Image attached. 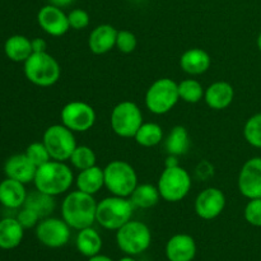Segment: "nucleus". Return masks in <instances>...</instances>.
Wrapping results in <instances>:
<instances>
[{
  "label": "nucleus",
  "mask_w": 261,
  "mask_h": 261,
  "mask_svg": "<svg viewBox=\"0 0 261 261\" xmlns=\"http://www.w3.org/2000/svg\"><path fill=\"white\" fill-rule=\"evenodd\" d=\"M102 237L97 229L93 227L79 229L75 239V247L83 256L92 257L97 254H101Z\"/></svg>",
  "instance_id": "nucleus-25"
},
{
  "label": "nucleus",
  "mask_w": 261,
  "mask_h": 261,
  "mask_svg": "<svg viewBox=\"0 0 261 261\" xmlns=\"http://www.w3.org/2000/svg\"><path fill=\"white\" fill-rule=\"evenodd\" d=\"M37 23L43 32L53 37H61L70 30L68 14L53 4L45 5L38 10Z\"/></svg>",
  "instance_id": "nucleus-15"
},
{
  "label": "nucleus",
  "mask_w": 261,
  "mask_h": 261,
  "mask_svg": "<svg viewBox=\"0 0 261 261\" xmlns=\"http://www.w3.org/2000/svg\"><path fill=\"white\" fill-rule=\"evenodd\" d=\"M36 171H37V167L28 160L24 153L10 155L4 163L5 176L15 181H19L24 185L33 182Z\"/></svg>",
  "instance_id": "nucleus-17"
},
{
  "label": "nucleus",
  "mask_w": 261,
  "mask_h": 261,
  "mask_svg": "<svg viewBox=\"0 0 261 261\" xmlns=\"http://www.w3.org/2000/svg\"><path fill=\"white\" fill-rule=\"evenodd\" d=\"M133 205L140 209H150L160 203L161 194L157 185L152 184H138L135 190L129 196Z\"/></svg>",
  "instance_id": "nucleus-27"
},
{
  "label": "nucleus",
  "mask_w": 261,
  "mask_h": 261,
  "mask_svg": "<svg viewBox=\"0 0 261 261\" xmlns=\"http://www.w3.org/2000/svg\"><path fill=\"white\" fill-rule=\"evenodd\" d=\"M177 166H180L177 155L168 154L167 158H166V161H165V167H177Z\"/></svg>",
  "instance_id": "nucleus-40"
},
{
  "label": "nucleus",
  "mask_w": 261,
  "mask_h": 261,
  "mask_svg": "<svg viewBox=\"0 0 261 261\" xmlns=\"http://www.w3.org/2000/svg\"><path fill=\"white\" fill-rule=\"evenodd\" d=\"M23 206H27V208L35 211L40 216L41 219L46 218V217H50V214L55 211V196L47 195V194L35 190L28 194Z\"/></svg>",
  "instance_id": "nucleus-28"
},
{
  "label": "nucleus",
  "mask_w": 261,
  "mask_h": 261,
  "mask_svg": "<svg viewBox=\"0 0 261 261\" xmlns=\"http://www.w3.org/2000/svg\"><path fill=\"white\" fill-rule=\"evenodd\" d=\"M97 204L94 195L81 190L69 191L61 203V218L76 231L92 227L96 222Z\"/></svg>",
  "instance_id": "nucleus-1"
},
{
  "label": "nucleus",
  "mask_w": 261,
  "mask_h": 261,
  "mask_svg": "<svg viewBox=\"0 0 261 261\" xmlns=\"http://www.w3.org/2000/svg\"><path fill=\"white\" fill-rule=\"evenodd\" d=\"M117 261H137V259H135L134 256H130V255H126V256L121 257V259L117 260Z\"/></svg>",
  "instance_id": "nucleus-42"
},
{
  "label": "nucleus",
  "mask_w": 261,
  "mask_h": 261,
  "mask_svg": "<svg viewBox=\"0 0 261 261\" xmlns=\"http://www.w3.org/2000/svg\"><path fill=\"white\" fill-rule=\"evenodd\" d=\"M180 101L178 83L171 78H160L153 82L145 92V107L153 115H166Z\"/></svg>",
  "instance_id": "nucleus-6"
},
{
  "label": "nucleus",
  "mask_w": 261,
  "mask_h": 261,
  "mask_svg": "<svg viewBox=\"0 0 261 261\" xmlns=\"http://www.w3.org/2000/svg\"><path fill=\"white\" fill-rule=\"evenodd\" d=\"M74 182H75L76 190L96 195L98 191H101L102 188H105L103 168L96 165L93 167L79 171Z\"/></svg>",
  "instance_id": "nucleus-23"
},
{
  "label": "nucleus",
  "mask_w": 261,
  "mask_h": 261,
  "mask_svg": "<svg viewBox=\"0 0 261 261\" xmlns=\"http://www.w3.org/2000/svg\"><path fill=\"white\" fill-rule=\"evenodd\" d=\"M135 142L144 148H152L163 140V129L157 122H143L134 137Z\"/></svg>",
  "instance_id": "nucleus-29"
},
{
  "label": "nucleus",
  "mask_w": 261,
  "mask_h": 261,
  "mask_svg": "<svg viewBox=\"0 0 261 261\" xmlns=\"http://www.w3.org/2000/svg\"><path fill=\"white\" fill-rule=\"evenodd\" d=\"M31 42H32L33 53H46L47 51V42L43 38H33L31 40Z\"/></svg>",
  "instance_id": "nucleus-38"
},
{
  "label": "nucleus",
  "mask_w": 261,
  "mask_h": 261,
  "mask_svg": "<svg viewBox=\"0 0 261 261\" xmlns=\"http://www.w3.org/2000/svg\"><path fill=\"white\" fill-rule=\"evenodd\" d=\"M234 99V89L231 83L223 81H218L212 83L205 88L204 101L206 106L216 111L226 110L232 105Z\"/></svg>",
  "instance_id": "nucleus-19"
},
{
  "label": "nucleus",
  "mask_w": 261,
  "mask_h": 261,
  "mask_svg": "<svg viewBox=\"0 0 261 261\" xmlns=\"http://www.w3.org/2000/svg\"><path fill=\"white\" fill-rule=\"evenodd\" d=\"M138 46V38L132 31L121 30L117 32L116 47L122 54L134 53Z\"/></svg>",
  "instance_id": "nucleus-34"
},
{
  "label": "nucleus",
  "mask_w": 261,
  "mask_h": 261,
  "mask_svg": "<svg viewBox=\"0 0 261 261\" xmlns=\"http://www.w3.org/2000/svg\"><path fill=\"white\" fill-rule=\"evenodd\" d=\"M69 162L75 170L82 171L96 166L97 155L94 150L88 145H76V148L69 158Z\"/></svg>",
  "instance_id": "nucleus-31"
},
{
  "label": "nucleus",
  "mask_w": 261,
  "mask_h": 261,
  "mask_svg": "<svg viewBox=\"0 0 261 261\" xmlns=\"http://www.w3.org/2000/svg\"><path fill=\"white\" fill-rule=\"evenodd\" d=\"M256 45H257V48H259V51H260V53H261V32L259 33V36H257Z\"/></svg>",
  "instance_id": "nucleus-43"
},
{
  "label": "nucleus",
  "mask_w": 261,
  "mask_h": 261,
  "mask_svg": "<svg viewBox=\"0 0 261 261\" xmlns=\"http://www.w3.org/2000/svg\"><path fill=\"white\" fill-rule=\"evenodd\" d=\"M74 173L66 162L48 161L45 165L37 167L35 184L36 190L51 196H59L66 194L74 184Z\"/></svg>",
  "instance_id": "nucleus-2"
},
{
  "label": "nucleus",
  "mask_w": 261,
  "mask_h": 261,
  "mask_svg": "<svg viewBox=\"0 0 261 261\" xmlns=\"http://www.w3.org/2000/svg\"><path fill=\"white\" fill-rule=\"evenodd\" d=\"M195 213L204 221H213L223 213L226 208V195L218 188H206L195 199Z\"/></svg>",
  "instance_id": "nucleus-13"
},
{
  "label": "nucleus",
  "mask_w": 261,
  "mask_h": 261,
  "mask_svg": "<svg viewBox=\"0 0 261 261\" xmlns=\"http://www.w3.org/2000/svg\"><path fill=\"white\" fill-rule=\"evenodd\" d=\"M237 186L241 195L249 200L261 198V157H252L244 163Z\"/></svg>",
  "instance_id": "nucleus-14"
},
{
  "label": "nucleus",
  "mask_w": 261,
  "mask_h": 261,
  "mask_svg": "<svg viewBox=\"0 0 261 261\" xmlns=\"http://www.w3.org/2000/svg\"><path fill=\"white\" fill-rule=\"evenodd\" d=\"M244 137L251 147L261 149V112L252 115L245 122Z\"/></svg>",
  "instance_id": "nucleus-32"
},
{
  "label": "nucleus",
  "mask_w": 261,
  "mask_h": 261,
  "mask_svg": "<svg viewBox=\"0 0 261 261\" xmlns=\"http://www.w3.org/2000/svg\"><path fill=\"white\" fill-rule=\"evenodd\" d=\"M74 2H75V0H48V4H53L55 5V7L64 9V8L66 7H70Z\"/></svg>",
  "instance_id": "nucleus-39"
},
{
  "label": "nucleus",
  "mask_w": 261,
  "mask_h": 261,
  "mask_svg": "<svg viewBox=\"0 0 261 261\" xmlns=\"http://www.w3.org/2000/svg\"><path fill=\"white\" fill-rule=\"evenodd\" d=\"M116 244L125 255L137 256L149 249L152 232L145 223L132 219L116 231Z\"/></svg>",
  "instance_id": "nucleus-8"
},
{
  "label": "nucleus",
  "mask_w": 261,
  "mask_h": 261,
  "mask_svg": "<svg viewBox=\"0 0 261 261\" xmlns=\"http://www.w3.org/2000/svg\"><path fill=\"white\" fill-rule=\"evenodd\" d=\"M211 65V55L203 48H189L180 58L181 70L185 71L189 75H201L209 70Z\"/></svg>",
  "instance_id": "nucleus-20"
},
{
  "label": "nucleus",
  "mask_w": 261,
  "mask_h": 261,
  "mask_svg": "<svg viewBox=\"0 0 261 261\" xmlns=\"http://www.w3.org/2000/svg\"><path fill=\"white\" fill-rule=\"evenodd\" d=\"M24 154L27 155L28 160L36 166V167H40V166L45 165L48 161H51L50 153H48L47 148L45 147L42 142H35L31 143L24 150Z\"/></svg>",
  "instance_id": "nucleus-33"
},
{
  "label": "nucleus",
  "mask_w": 261,
  "mask_h": 261,
  "mask_svg": "<svg viewBox=\"0 0 261 261\" xmlns=\"http://www.w3.org/2000/svg\"><path fill=\"white\" fill-rule=\"evenodd\" d=\"M87 261H114V260H112L110 256H107V255L97 254V255H94V256L88 257V260Z\"/></svg>",
  "instance_id": "nucleus-41"
},
{
  "label": "nucleus",
  "mask_w": 261,
  "mask_h": 261,
  "mask_svg": "<svg viewBox=\"0 0 261 261\" xmlns=\"http://www.w3.org/2000/svg\"><path fill=\"white\" fill-rule=\"evenodd\" d=\"M143 122L142 110L132 101L119 102L110 115L112 132L120 138H134Z\"/></svg>",
  "instance_id": "nucleus-9"
},
{
  "label": "nucleus",
  "mask_w": 261,
  "mask_h": 261,
  "mask_svg": "<svg viewBox=\"0 0 261 261\" xmlns=\"http://www.w3.org/2000/svg\"><path fill=\"white\" fill-rule=\"evenodd\" d=\"M204 93H205V88L196 79L188 78L178 83L180 99L186 103H199L201 99H204Z\"/></svg>",
  "instance_id": "nucleus-30"
},
{
  "label": "nucleus",
  "mask_w": 261,
  "mask_h": 261,
  "mask_svg": "<svg viewBox=\"0 0 261 261\" xmlns=\"http://www.w3.org/2000/svg\"><path fill=\"white\" fill-rule=\"evenodd\" d=\"M4 54L10 61L24 63L33 54L32 42L23 35H13L4 43Z\"/></svg>",
  "instance_id": "nucleus-24"
},
{
  "label": "nucleus",
  "mask_w": 261,
  "mask_h": 261,
  "mask_svg": "<svg viewBox=\"0 0 261 261\" xmlns=\"http://www.w3.org/2000/svg\"><path fill=\"white\" fill-rule=\"evenodd\" d=\"M165 148L168 154L177 155V157L186 154L190 148V134L188 129L182 125L173 126L166 138Z\"/></svg>",
  "instance_id": "nucleus-26"
},
{
  "label": "nucleus",
  "mask_w": 261,
  "mask_h": 261,
  "mask_svg": "<svg viewBox=\"0 0 261 261\" xmlns=\"http://www.w3.org/2000/svg\"><path fill=\"white\" fill-rule=\"evenodd\" d=\"M105 188L111 195L129 198L138 186V175L135 168L126 161L115 160L103 168Z\"/></svg>",
  "instance_id": "nucleus-5"
},
{
  "label": "nucleus",
  "mask_w": 261,
  "mask_h": 261,
  "mask_svg": "<svg viewBox=\"0 0 261 261\" xmlns=\"http://www.w3.org/2000/svg\"><path fill=\"white\" fill-rule=\"evenodd\" d=\"M23 71L28 82L41 88L55 86L61 75L60 64L47 51L33 53L23 63Z\"/></svg>",
  "instance_id": "nucleus-3"
},
{
  "label": "nucleus",
  "mask_w": 261,
  "mask_h": 261,
  "mask_svg": "<svg viewBox=\"0 0 261 261\" xmlns=\"http://www.w3.org/2000/svg\"><path fill=\"white\" fill-rule=\"evenodd\" d=\"M119 31L111 24H99L92 30L88 37V47L94 55H105L116 47V37Z\"/></svg>",
  "instance_id": "nucleus-18"
},
{
  "label": "nucleus",
  "mask_w": 261,
  "mask_h": 261,
  "mask_svg": "<svg viewBox=\"0 0 261 261\" xmlns=\"http://www.w3.org/2000/svg\"><path fill=\"white\" fill-rule=\"evenodd\" d=\"M244 217L249 224L261 227V198L250 199L244 211Z\"/></svg>",
  "instance_id": "nucleus-36"
},
{
  "label": "nucleus",
  "mask_w": 261,
  "mask_h": 261,
  "mask_svg": "<svg viewBox=\"0 0 261 261\" xmlns=\"http://www.w3.org/2000/svg\"><path fill=\"white\" fill-rule=\"evenodd\" d=\"M24 237V228L17 218L7 217L0 219V249L13 250L19 246Z\"/></svg>",
  "instance_id": "nucleus-22"
},
{
  "label": "nucleus",
  "mask_w": 261,
  "mask_h": 261,
  "mask_svg": "<svg viewBox=\"0 0 261 261\" xmlns=\"http://www.w3.org/2000/svg\"><path fill=\"white\" fill-rule=\"evenodd\" d=\"M42 143L47 148L51 160L66 162L76 148L74 133L63 124H54L45 130Z\"/></svg>",
  "instance_id": "nucleus-10"
},
{
  "label": "nucleus",
  "mask_w": 261,
  "mask_h": 261,
  "mask_svg": "<svg viewBox=\"0 0 261 261\" xmlns=\"http://www.w3.org/2000/svg\"><path fill=\"white\" fill-rule=\"evenodd\" d=\"M15 218L18 219V222L20 223V226H22L24 229L36 228V226L38 224V222L41 221L40 216H38L35 211L27 208V206H22V208L19 209V212H18V214Z\"/></svg>",
  "instance_id": "nucleus-37"
},
{
  "label": "nucleus",
  "mask_w": 261,
  "mask_h": 261,
  "mask_svg": "<svg viewBox=\"0 0 261 261\" xmlns=\"http://www.w3.org/2000/svg\"><path fill=\"white\" fill-rule=\"evenodd\" d=\"M68 20L71 30L82 31L88 27L89 23H91V17H89L87 10L75 8V9H71L68 13Z\"/></svg>",
  "instance_id": "nucleus-35"
},
{
  "label": "nucleus",
  "mask_w": 261,
  "mask_h": 261,
  "mask_svg": "<svg viewBox=\"0 0 261 261\" xmlns=\"http://www.w3.org/2000/svg\"><path fill=\"white\" fill-rule=\"evenodd\" d=\"M191 186V175L181 166L165 167L157 182L161 198L168 203H178L184 200L190 193Z\"/></svg>",
  "instance_id": "nucleus-7"
},
{
  "label": "nucleus",
  "mask_w": 261,
  "mask_h": 261,
  "mask_svg": "<svg viewBox=\"0 0 261 261\" xmlns=\"http://www.w3.org/2000/svg\"><path fill=\"white\" fill-rule=\"evenodd\" d=\"M61 124L73 133H86L94 126L97 120L96 111L84 101H70L61 109Z\"/></svg>",
  "instance_id": "nucleus-11"
},
{
  "label": "nucleus",
  "mask_w": 261,
  "mask_h": 261,
  "mask_svg": "<svg viewBox=\"0 0 261 261\" xmlns=\"http://www.w3.org/2000/svg\"><path fill=\"white\" fill-rule=\"evenodd\" d=\"M135 206L129 198L111 195L97 204L96 222L105 229L117 231L132 221Z\"/></svg>",
  "instance_id": "nucleus-4"
},
{
  "label": "nucleus",
  "mask_w": 261,
  "mask_h": 261,
  "mask_svg": "<svg viewBox=\"0 0 261 261\" xmlns=\"http://www.w3.org/2000/svg\"><path fill=\"white\" fill-rule=\"evenodd\" d=\"M24 184L13 178H4L0 182V204L7 209H20L27 199Z\"/></svg>",
  "instance_id": "nucleus-21"
},
{
  "label": "nucleus",
  "mask_w": 261,
  "mask_h": 261,
  "mask_svg": "<svg viewBox=\"0 0 261 261\" xmlns=\"http://www.w3.org/2000/svg\"><path fill=\"white\" fill-rule=\"evenodd\" d=\"M196 242L188 233L173 234L166 244L168 261H193L196 256Z\"/></svg>",
  "instance_id": "nucleus-16"
},
{
  "label": "nucleus",
  "mask_w": 261,
  "mask_h": 261,
  "mask_svg": "<svg viewBox=\"0 0 261 261\" xmlns=\"http://www.w3.org/2000/svg\"><path fill=\"white\" fill-rule=\"evenodd\" d=\"M70 226L63 218L46 217L36 226V237L38 241L50 249H60L70 240Z\"/></svg>",
  "instance_id": "nucleus-12"
}]
</instances>
